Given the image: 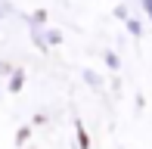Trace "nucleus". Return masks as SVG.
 Masks as SVG:
<instances>
[]
</instances>
